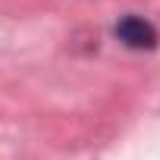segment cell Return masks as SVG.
I'll use <instances>...</instances> for the list:
<instances>
[{
    "label": "cell",
    "instance_id": "6da1fadb",
    "mask_svg": "<svg viewBox=\"0 0 160 160\" xmlns=\"http://www.w3.org/2000/svg\"><path fill=\"white\" fill-rule=\"evenodd\" d=\"M113 32H116V38H119L126 47H132V50H154V47L160 44V32L154 28V22H148L144 16H135V13L122 16Z\"/></svg>",
    "mask_w": 160,
    "mask_h": 160
}]
</instances>
